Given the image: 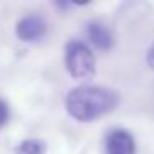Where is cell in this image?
I'll return each instance as SVG.
<instances>
[{
  "instance_id": "cell-1",
  "label": "cell",
  "mask_w": 154,
  "mask_h": 154,
  "mask_svg": "<svg viewBox=\"0 0 154 154\" xmlns=\"http://www.w3.org/2000/svg\"><path fill=\"white\" fill-rule=\"evenodd\" d=\"M119 96L114 90L93 85H81L68 93L66 111L80 123H90L116 108Z\"/></svg>"
},
{
  "instance_id": "cell-2",
  "label": "cell",
  "mask_w": 154,
  "mask_h": 154,
  "mask_svg": "<svg viewBox=\"0 0 154 154\" xmlns=\"http://www.w3.org/2000/svg\"><path fill=\"white\" fill-rule=\"evenodd\" d=\"M65 66L76 80H91L96 75V58L90 45L71 40L65 48Z\"/></svg>"
},
{
  "instance_id": "cell-3",
  "label": "cell",
  "mask_w": 154,
  "mask_h": 154,
  "mask_svg": "<svg viewBox=\"0 0 154 154\" xmlns=\"http://www.w3.org/2000/svg\"><path fill=\"white\" fill-rule=\"evenodd\" d=\"M15 33L22 42L42 40L47 33V22L40 15H25L17 22Z\"/></svg>"
},
{
  "instance_id": "cell-4",
  "label": "cell",
  "mask_w": 154,
  "mask_h": 154,
  "mask_svg": "<svg viewBox=\"0 0 154 154\" xmlns=\"http://www.w3.org/2000/svg\"><path fill=\"white\" fill-rule=\"evenodd\" d=\"M106 154H136V139L128 129H113L104 139Z\"/></svg>"
},
{
  "instance_id": "cell-5",
  "label": "cell",
  "mask_w": 154,
  "mask_h": 154,
  "mask_svg": "<svg viewBox=\"0 0 154 154\" xmlns=\"http://www.w3.org/2000/svg\"><path fill=\"white\" fill-rule=\"evenodd\" d=\"M86 37L90 40V43L96 50H101V51H109L114 47V43H116L113 30L106 23H103L100 20H93L88 23Z\"/></svg>"
},
{
  "instance_id": "cell-6",
  "label": "cell",
  "mask_w": 154,
  "mask_h": 154,
  "mask_svg": "<svg viewBox=\"0 0 154 154\" xmlns=\"http://www.w3.org/2000/svg\"><path fill=\"white\" fill-rule=\"evenodd\" d=\"M14 154H47V143L38 137L25 139L15 147Z\"/></svg>"
},
{
  "instance_id": "cell-7",
  "label": "cell",
  "mask_w": 154,
  "mask_h": 154,
  "mask_svg": "<svg viewBox=\"0 0 154 154\" xmlns=\"http://www.w3.org/2000/svg\"><path fill=\"white\" fill-rule=\"evenodd\" d=\"M10 119V108H8L7 101L0 100V128H4Z\"/></svg>"
},
{
  "instance_id": "cell-8",
  "label": "cell",
  "mask_w": 154,
  "mask_h": 154,
  "mask_svg": "<svg viewBox=\"0 0 154 154\" xmlns=\"http://www.w3.org/2000/svg\"><path fill=\"white\" fill-rule=\"evenodd\" d=\"M146 60H147V65H149V68H151V70H154V43L151 45L149 50H147Z\"/></svg>"
}]
</instances>
